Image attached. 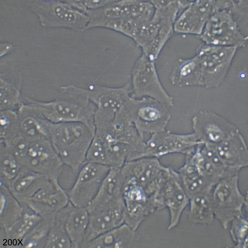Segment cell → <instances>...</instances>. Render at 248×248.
<instances>
[{
	"label": "cell",
	"mask_w": 248,
	"mask_h": 248,
	"mask_svg": "<svg viewBox=\"0 0 248 248\" xmlns=\"http://www.w3.org/2000/svg\"><path fill=\"white\" fill-rule=\"evenodd\" d=\"M48 132V139L64 165L78 172L85 163L95 132L80 122H50Z\"/></svg>",
	"instance_id": "obj_1"
},
{
	"label": "cell",
	"mask_w": 248,
	"mask_h": 248,
	"mask_svg": "<svg viewBox=\"0 0 248 248\" xmlns=\"http://www.w3.org/2000/svg\"><path fill=\"white\" fill-rule=\"evenodd\" d=\"M62 89V94L55 100L38 103V108L43 115L53 123H81L95 132V105L70 86Z\"/></svg>",
	"instance_id": "obj_2"
},
{
	"label": "cell",
	"mask_w": 248,
	"mask_h": 248,
	"mask_svg": "<svg viewBox=\"0 0 248 248\" xmlns=\"http://www.w3.org/2000/svg\"><path fill=\"white\" fill-rule=\"evenodd\" d=\"M168 106L152 98L130 97L124 105L123 111L130 116L140 136L165 131L171 118Z\"/></svg>",
	"instance_id": "obj_3"
},
{
	"label": "cell",
	"mask_w": 248,
	"mask_h": 248,
	"mask_svg": "<svg viewBox=\"0 0 248 248\" xmlns=\"http://www.w3.org/2000/svg\"><path fill=\"white\" fill-rule=\"evenodd\" d=\"M211 196L215 218L224 229L235 218L244 215L243 209L247 207V193L244 195L240 189L238 175L219 180L212 190Z\"/></svg>",
	"instance_id": "obj_4"
},
{
	"label": "cell",
	"mask_w": 248,
	"mask_h": 248,
	"mask_svg": "<svg viewBox=\"0 0 248 248\" xmlns=\"http://www.w3.org/2000/svg\"><path fill=\"white\" fill-rule=\"evenodd\" d=\"M238 47L206 44L198 48L196 55L201 71L202 86H219L224 80Z\"/></svg>",
	"instance_id": "obj_5"
},
{
	"label": "cell",
	"mask_w": 248,
	"mask_h": 248,
	"mask_svg": "<svg viewBox=\"0 0 248 248\" xmlns=\"http://www.w3.org/2000/svg\"><path fill=\"white\" fill-rule=\"evenodd\" d=\"M172 168L158 158L144 157L126 162L120 170L123 178L133 181L150 197L169 177Z\"/></svg>",
	"instance_id": "obj_6"
},
{
	"label": "cell",
	"mask_w": 248,
	"mask_h": 248,
	"mask_svg": "<svg viewBox=\"0 0 248 248\" xmlns=\"http://www.w3.org/2000/svg\"><path fill=\"white\" fill-rule=\"evenodd\" d=\"M200 38L205 44L217 46L244 47L248 37L240 32L232 11L228 9L219 10L210 17Z\"/></svg>",
	"instance_id": "obj_7"
},
{
	"label": "cell",
	"mask_w": 248,
	"mask_h": 248,
	"mask_svg": "<svg viewBox=\"0 0 248 248\" xmlns=\"http://www.w3.org/2000/svg\"><path fill=\"white\" fill-rule=\"evenodd\" d=\"M129 84L118 88L92 85L82 89L83 94L95 105L96 123L112 121L130 97Z\"/></svg>",
	"instance_id": "obj_8"
},
{
	"label": "cell",
	"mask_w": 248,
	"mask_h": 248,
	"mask_svg": "<svg viewBox=\"0 0 248 248\" xmlns=\"http://www.w3.org/2000/svg\"><path fill=\"white\" fill-rule=\"evenodd\" d=\"M110 168L97 163L84 164L78 171L73 186L66 190L69 201L75 206L86 208L95 197Z\"/></svg>",
	"instance_id": "obj_9"
},
{
	"label": "cell",
	"mask_w": 248,
	"mask_h": 248,
	"mask_svg": "<svg viewBox=\"0 0 248 248\" xmlns=\"http://www.w3.org/2000/svg\"><path fill=\"white\" fill-rule=\"evenodd\" d=\"M155 61L142 53L136 62L132 72V97H148L169 107L173 105L172 97L162 86L158 79Z\"/></svg>",
	"instance_id": "obj_10"
},
{
	"label": "cell",
	"mask_w": 248,
	"mask_h": 248,
	"mask_svg": "<svg viewBox=\"0 0 248 248\" xmlns=\"http://www.w3.org/2000/svg\"><path fill=\"white\" fill-rule=\"evenodd\" d=\"M151 199L157 210L168 209L170 215L169 230L178 224L183 211L188 205L189 200L180 183L177 171L173 169L170 176Z\"/></svg>",
	"instance_id": "obj_11"
},
{
	"label": "cell",
	"mask_w": 248,
	"mask_h": 248,
	"mask_svg": "<svg viewBox=\"0 0 248 248\" xmlns=\"http://www.w3.org/2000/svg\"><path fill=\"white\" fill-rule=\"evenodd\" d=\"M228 0L191 1L174 24L175 32L200 35L211 16L219 10L227 9Z\"/></svg>",
	"instance_id": "obj_12"
},
{
	"label": "cell",
	"mask_w": 248,
	"mask_h": 248,
	"mask_svg": "<svg viewBox=\"0 0 248 248\" xmlns=\"http://www.w3.org/2000/svg\"><path fill=\"white\" fill-rule=\"evenodd\" d=\"M64 165L50 141L43 138L30 143L22 166L58 182Z\"/></svg>",
	"instance_id": "obj_13"
},
{
	"label": "cell",
	"mask_w": 248,
	"mask_h": 248,
	"mask_svg": "<svg viewBox=\"0 0 248 248\" xmlns=\"http://www.w3.org/2000/svg\"><path fill=\"white\" fill-rule=\"evenodd\" d=\"M145 142V157L158 159L171 153H180L186 155L202 143L194 132L181 134L165 130L153 134Z\"/></svg>",
	"instance_id": "obj_14"
},
{
	"label": "cell",
	"mask_w": 248,
	"mask_h": 248,
	"mask_svg": "<svg viewBox=\"0 0 248 248\" xmlns=\"http://www.w3.org/2000/svg\"><path fill=\"white\" fill-rule=\"evenodd\" d=\"M123 180L120 168L111 167L95 197L86 207L88 211L123 208Z\"/></svg>",
	"instance_id": "obj_15"
},
{
	"label": "cell",
	"mask_w": 248,
	"mask_h": 248,
	"mask_svg": "<svg viewBox=\"0 0 248 248\" xmlns=\"http://www.w3.org/2000/svg\"><path fill=\"white\" fill-rule=\"evenodd\" d=\"M194 132L204 142L216 144L237 131L235 127L212 112L201 111L192 119Z\"/></svg>",
	"instance_id": "obj_16"
},
{
	"label": "cell",
	"mask_w": 248,
	"mask_h": 248,
	"mask_svg": "<svg viewBox=\"0 0 248 248\" xmlns=\"http://www.w3.org/2000/svg\"><path fill=\"white\" fill-rule=\"evenodd\" d=\"M88 220L86 208L73 205L69 201L60 210L56 221L62 225L71 241V248H81Z\"/></svg>",
	"instance_id": "obj_17"
},
{
	"label": "cell",
	"mask_w": 248,
	"mask_h": 248,
	"mask_svg": "<svg viewBox=\"0 0 248 248\" xmlns=\"http://www.w3.org/2000/svg\"><path fill=\"white\" fill-rule=\"evenodd\" d=\"M17 112L20 132L29 141L43 138L48 139L49 121L36 107L29 104L23 105Z\"/></svg>",
	"instance_id": "obj_18"
},
{
	"label": "cell",
	"mask_w": 248,
	"mask_h": 248,
	"mask_svg": "<svg viewBox=\"0 0 248 248\" xmlns=\"http://www.w3.org/2000/svg\"><path fill=\"white\" fill-rule=\"evenodd\" d=\"M214 146L220 158L227 165L241 170L248 167L247 144L238 131Z\"/></svg>",
	"instance_id": "obj_19"
},
{
	"label": "cell",
	"mask_w": 248,
	"mask_h": 248,
	"mask_svg": "<svg viewBox=\"0 0 248 248\" xmlns=\"http://www.w3.org/2000/svg\"><path fill=\"white\" fill-rule=\"evenodd\" d=\"M88 212V224L81 248L99 236L124 223L123 214L116 211Z\"/></svg>",
	"instance_id": "obj_20"
},
{
	"label": "cell",
	"mask_w": 248,
	"mask_h": 248,
	"mask_svg": "<svg viewBox=\"0 0 248 248\" xmlns=\"http://www.w3.org/2000/svg\"><path fill=\"white\" fill-rule=\"evenodd\" d=\"M177 172L180 183L189 198L200 193L211 192L216 184L201 174L188 155H185L184 163Z\"/></svg>",
	"instance_id": "obj_21"
},
{
	"label": "cell",
	"mask_w": 248,
	"mask_h": 248,
	"mask_svg": "<svg viewBox=\"0 0 248 248\" xmlns=\"http://www.w3.org/2000/svg\"><path fill=\"white\" fill-rule=\"evenodd\" d=\"M137 236L136 231L124 223L99 236L83 248L132 247Z\"/></svg>",
	"instance_id": "obj_22"
},
{
	"label": "cell",
	"mask_w": 248,
	"mask_h": 248,
	"mask_svg": "<svg viewBox=\"0 0 248 248\" xmlns=\"http://www.w3.org/2000/svg\"><path fill=\"white\" fill-rule=\"evenodd\" d=\"M211 192L200 193L189 198V209L187 212L189 222L205 226L213 223L215 218L212 207Z\"/></svg>",
	"instance_id": "obj_23"
},
{
	"label": "cell",
	"mask_w": 248,
	"mask_h": 248,
	"mask_svg": "<svg viewBox=\"0 0 248 248\" xmlns=\"http://www.w3.org/2000/svg\"><path fill=\"white\" fill-rule=\"evenodd\" d=\"M49 179L41 174L22 166L9 185L16 196L32 197Z\"/></svg>",
	"instance_id": "obj_24"
},
{
	"label": "cell",
	"mask_w": 248,
	"mask_h": 248,
	"mask_svg": "<svg viewBox=\"0 0 248 248\" xmlns=\"http://www.w3.org/2000/svg\"><path fill=\"white\" fill-rule=\"evenodd\" d=\"M172 83L181 86H200L201 77L197 57L188 59H179L171 75Z\"/></svg>",
	"instance_id": "obj_25"
},
{
	"label": "cell",
	"mask_w": 248,
	"mask_h": 248,
	"mask_svg": "<svg viewBox=\"0 0 248 248\" xmlns=\"http://www.w3.org/2000/svg\"><path fill=\"white\" fill-rule=\"evenodd\" d=\"M171 23L165 20L155 11L152 18L139 26L136 29L132 38L137 45L142 48L151 41L158 34L164 25Z\"/></svg>",
	"instance_id": "obj_26"
},
{
	"label": "cell",
	"mask_w": 248,
	"mask_h": 248,
	"mask_svg": "<svg viewBox=\"0 0 248 248\" xmlns=\"http://www.w3.org/2000/svg\"><path fill=\"white\" fill-rule=\"evenodd\" d=\"M22 166L6 146L0 143V180L2 184L9 185Z\"/></svg>",
	"instance_id": "obj_27"
},
{
	"label": "cell",
	"mask_w": 248,
	"mask_h": 248,
	"mask_svg": "<svg viewBox=\"0 0 248 248\" xmlns=\"http://www.w3.org/2000/svg\"><path fill=\"white\" fill-rule=\"evenodd\" d=\"M174 24L163 26L157 35L149 43L142 48V54L150 60L155 61L161 51L172 35Z\"/></svg>",
	"instance_id": "obj_28"
},
{
	"label": "cell",
	"mask_w": 248,
	"mask_h": 248,
	"mask_svg": "<svg viewBox=\"0 0 248 248\" xmlns=\"http://www.w3.org/2000/svg\"><path fill=\"white\" fill-rule=\"evenodd\" d=\"M20 132L17 112L10 110H1L0 141L7 140Z\"/></svg>",
	"instance_id": "obj_29"
},
{
	"label": "cell",
	"mask_w": 248,
	"mask_h": 248,
	"mask_svg": "<svg viewBox=\"0 0 248 248\" xmlns=\"http://www.w3.org/2000/svg\"><path fill=\"white\" fill-rule=\"evenodd\" d=\"M247 217L239 216L230 222V233L233 241L234 247L246 248L248 245V223Z\"/></svg>",
	"instance_id": "obj_30"
},
{
	"label": "cell",
	"mask_w": 248,
	"mask_h": 248,
	"mask_svg": "<svg viewBox=\"0 0 248 248\" xmlns=\"http://www.w3.org/2000/svg\"><path fill=\"white\" fill-rule=\"evenodd\" d=\"M0 143L6 146L22 166L27 155L30 142L20 132L7 140L0 141Z\"/></svg>",
	"instance_id": "obj_31"
},
{
	"label": "cell",
	"mask_w": 248,
	"mask_h": 248,
	"mask_svg": "<svg viewBox=\"0 0 248 248\" xmlns=\"http://www.w3.org/2000/svg\"><path fill=\"white\" fill-rule=\"evenodd\" d=\"M155 8L151 1L134 0L132 5L129 17L141 25L153 17Z\"/></svg>",
	"instance_id": "obj_32"
},
{
	"label": "cell",
	"mask_w": 248,
	"mask_h": 248,
	"mask_svg": "<svg viewBox=\"0 0 248 248\" xmlns=\"http://www.w3.org/2000/svg\"><path fill=\"white\" fill-rule=\"evenodd\" d=\"M51 227L47 240L48 247L71 248V241L63 227L55 221Z\"/></svg>",
	"instance_id": "obj_33"
},
{
	"label": "cell",
	"mask_w": 248,
	"mask_h": 248,
	"mask_svg": "<svg viewBox=\"0 0 248 248\" xmlns=\"http://www.w3.org/2000/svg\"><path fill=\"white\" fill-rule=\"evenodd\" d=\"M134 0L113 1L104 11L107 22L112 20L129 17Z\"/></svg>",
	"instance_id": "obj_34"
},
{
	"label": "cell",
	"mask_w": 248,
	"mask_h": 248,
	"mask_svg": "<svg viewBox=\"0 0 248 248\" xmlns=\"http://www.w3.org/2000/svg\"><path fill=\"white\" fill-rule=\"evenodd\" d=\"M22 105L17 91L4 87L1 90V110H10L17 112Z\"/></svg>",
	"instance_id": "obj_35"
},
{
	"label": "cell",
	"mask_w": 248,
	"mask_h": 248,
	"mask_svg": "<svg viewBox=\"0 0 248 248\" xmlns=\"http://www.w3.org/2000/svg\"><path fill=\"white\" fill-rule=\"evenodd\" d=\"M105 25L131 38L136 29L139 26L135 20L130 17L110 20L106 23Z\"/></svg>",
	"instance_id": "obj_36"
},
{
	"label": "cell",
	"mask_w": 248,
	"mask_h": 248,
	"mask_svg": "<svg viewBox=\"0 0 248 248\" xmlns=\"http://www.w3.org/2000/svg\"><path fill=\"white\" fill-rule=\"evenodd\" d=\"M35 11H42L49 12V14L42 15L37 16L38 17L45 15H51L56 21L61 22H69L74 21L75 20V14L69 10L66 7L61 4H57L53 5L50 12L44 11L36 10Z\"/></svg>",
	"instance_id": "obj_37"
}]
</instances>
